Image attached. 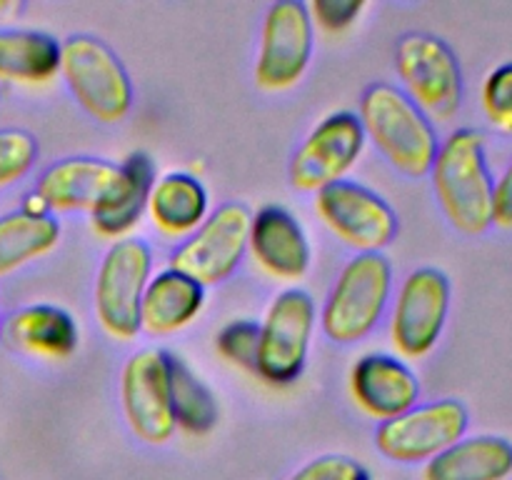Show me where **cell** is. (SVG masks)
<instances>
[{
  "instance_id": "obj_8",
  "label": "cell",
  "mask_w": 512,
  "mask_h": 480,
  "mask_svg": "<svg viewBox=\"0 0 512 480\" xmlns=\"http://www.w3.org/2000/svg\"><path fill=\"white\" fill-rule=\"evenodd\" d=\"M250 210L243 203H225L180 245L168 268L208 288L228 280L248 253Z\"/></svg>"
},
{
  "instance_id": "obj_20",
  "label": "cell",
  "mask_w": 512,
  "mask_h": 480,
  "mask_svg": "<svg viewBox=\"0 0 512 480\" xmlns=\"http://www.w3.org/2000/svg\"><path fill=\"white\" fill-rule=\"evenodd\" d=\"M205 305V288L173 268L150 278L140 305V328L150 335H170L193 323Z\"/></svg>"
},
{
  "instance_id": "obj_1",
  "label": "cell",
  "mask_w": 512,
  "mask_h": 480,
  "mask_svg": "<svg viewBox=\"0 0 512 480\" xmlns=\"http://www.w3.org/2000/svg\"><path fill=\"white\" fill-rule=\"evenodd\" d=\"M433 188L445 218L465 235H480L493 225V175L483 133L460 128L440 143L430 168Z\"/></svg>"
},
{
  "instance_id": "obj_15",
  "label": "cell",
  "mask_w": 512,
  "mask_h": 480,
  "mask_svg": "<svg viewBox=\"0 0 512 480\" xmlns=\"http://www.w3.org/2000/svg\"><path fill=\"white\" fill-rule=\"evenodd\" d=\"M353 400L375 420H393L418 405L420 383L405 360L385 353H368L350 370Z\"/></svg>"
},
{
  "instance_id": "obj_2",
  "label": "cell",
  "mask_w": 512,
  "mask_h": 480,
  "mask_svg": "<svg viewBox=\"0 0 512 480\" xmlns=\"http://www.w3.org/2000/svg\"><path fill=\"white\" fill-rule=\"evenodd\" d=\"M365 140L385 155L395 170L408 178L430 173L440 140L435 125L408 95L388 83H375L360 95L358 108Z\"/></svg>"
},
{
  "instance_id": "obj_18",
  "label": "cell",
  "mask_w": 512,
  "mask_h": 480,
  "mask_svg": "<svg viewBox=\"0 0 512 480\" xmlns=\"http://www.w3.org/2000/svg\"><path fill=\"white\" fill-rule=\"evenodd\" d=\"M5 338L20 353L43 360H65L78 348V323L58 305L35 303L15 310L5 323Z\"/></svg>"
},
{
  "instance_id": "obj_5",
  "label": "cell",
  "mask_w": 512,
  "mask_h": 480,
  "mask_svg": "<svg viewBox=\"0 0 512 480\" xmlns=\"http://www.w3.org/2000/svg\"><path fill=\"white\" fill-rule=\"evenodd\" d=\"M153 273L148 243L133 238L115 240L100 260L95 275V315L115 340H133L140 333V305Z\"/></svg>"
},
{
  "instance_id": "obj_30",
  "label": "cell",
  "mask_w": 512,
  "mask_h": 480,
  "mask_svg": "<svg viewBox=\"0 0 512 480\" xmlns=\"http://www.w3.org/2000/svg\"><path fill=\"white\" fill-rule=\"evenodd\" d=\"M363 0H315L308 5L313 23L323 25L325 30H343L358 20L363 13Z\"/></svg>"
},
{
  "instance_id": "obj_22",
  "label": "cell",
  "mask_w": 512,
  "mask_h": 480,
  "mask_svg": "<svg viewBox=\"0 0 512 480\" xmlns=\"http://www.w3.org/2000/svg\"><path fill=\"white\" fill-rule=\"evenodd\" d=\"M148 210L160 233L168 238H190L210 215L208 190L195 175L168 173L155 180Z\"/></svg>"
},
{
  "instance_id": "obj_24",
  "label": "cell",
  "mask_w": 512,
  "mask_h": 480,
  "mask_svg": "<svg viewBox=\"0 0 512 480\" xmlns=\"http://www.w3.org/2000/svg\"><path fill=\"white\" fill-rule=\"evenodd\" d=\"M58 240L60 223L53 215H30L25 210L0 215V278L48 255Z\"/></svg>"
},
{
  "instance_id": "obj_21",
  "label": "cell",
  "mask_w": 512,
  "mask_h": 480,
  "mask_svg": "<svg viewBox=\"0 0 512 480\" xmlns=\"http://www.w3.org/2000/svg\"><path fill=\"white\" fill-rule=\"evenodd\" d=\"M512 443L500 435L463 438L423 468V480H508Z\"/></svg>"
},
{
  "instance_id": "obj_14",
  "label": "cell",
  "mask_w": 512,
  "mask_h": 480,
  "mask_svg": "<svg viewBox=\"0 0 512 480\" xmlns=\"http://www.w3.org/2000/svg\"><path fill=\"white\" fill-rule=\"evenodd\" d=\"M450 313V280L438 268H418L395 298L390 338L403 358H425L438 345Z\"/></svg>"
},
{
  "instance_id": "obj_10",
  "label": "cell",
  "mask_w": 512,
  "mask_h": 480,
  "mask_svg": "<svg viewBox=\"0 0 512 480\" xmlns=\"http://www.w3.org/2000/svg\"><path fill=\"white\" fill-rule=\"evenodd\" d=\"M120 400L128 428L148 445L173 438V390H170V353L145 348L130 355L120 375Z\"/></svg>"
},
{
  "instance_id": "obj_7",
  "label": "cell",
  "mask_w": 512,
  "mask_h": 480,
  "mask_svg": "<svg viewBox=\"0 0 512 480\" xmlns=\"http://www.w3.org/2000/svg\"><path fill=\"white\" fill-rule=\"evenodd\" d=\"M315 333V300L300 288H288L270 303L260 323L255 375L268 385H290L303 373Z\"/></svg>"
},
{
  "instance_id": "obj_3",
  "label": "cell",
  "mask_w": 512,
  "mask_h": 480,
  "mask_svg": "<svg viewBox=\"0 0 512 480\" xmlns=\"http://www.w3.org/2000/svg\"><path fill=\"white\" fill-rule=\"evenodd\" d=\"M393 293V265L383 253H358L345 263L320 313L323 333L333 343L353 345L380 323Z\"/></svg>"
},
{
  "instance_id": "obj_13",
  "label": "cell",
  "mask_w": 512,
  "mask_h": 480,
  "mask_svg": "<svg viewBox=\"0 0 512 480\" xmlns=\"http://www.w3.org/2000/svg\"><path fill=\"white\" fill-rule=\"evenodd\" d=\"M315 210L358 253H380L398 235V215L388 200L355 180H338L315 193Z\"/></svg>"
},
{
  "instance_id": "obj_26",
  "label": "cell",
  "mask_w": 512,
  "mask_h": 480,
  "mask_svg": "<svg viewBox=\"0 0 512 480\" xmlns=\"http://www.w3.org/2000/svg\"><path fill=\"white\" fill-rule=\"evenodd\" d=\"M38 160V140L25 130H0V190L13 185Z\"/></svg>"
},
{
  "instance_id": "obj_4",
  "label": "cell",
  "mask_w": 512,
  "mask_h": 480,
  "mask_svg": "<svg viewBox=\"0 0 512 480\" xmlns=\"http://www.w3.org/2000/svg\"><path fill=\"white\" fill-rule=\"evenodd\" d=\"M60 75L75 103L93 120L115 125L133 108V83L118 55L93 35H70L63 40Z\"/></svg>"
},
{
  "instance_id": "obj_31",
  "label": "cell",
  "mask_w": 512,
  "mask_h": 480,
  "mask_svg": "<svg viewBox=\"0 0 512 480\" xmlns=\"http://www.w3.org/2000/svg\"><path fill=\"white\" fill-rule=\"evenodd\" d=\"M493 225L512 230V160L493 185Z\"/></svg>"
},
{
  "instance_id": "obj_11",
  "label": "cell",
  "mask_w": 512,
  "mask_h": 480,
  "mask_svg": "<svg viewBox=\"0 0 512 480\" xmlns=\"http://www.w3.org/2000/svg\"><path fill=\"white\" fill-rule=\"evenodd\" d=\"M360 118L350 110H338L320 120L290 160V185L300 193H320L328 185L345 180L365 148Z\"/></svg>"
},
{
  "instance_id": "obj_12",
  "label": "cell",
  "mask_w": 512,
  "mask_h": 480,
  "mask_svg": "<svg viewBox=\"0 0 512 480\" xmlns=\"http://www.w3.org/2000/svg\"><path fill=\"white\" fill-rule=\"evenodd\" d=\"M468 410L460 400L443 398L415 405L408 413L380 423L375 445L395 463H428L465 438Z\"/></svg>"
},
{
  "instance_id": "obj_27",
  "label": "cell",
  "mask_w": 512,
  "mask_h": 480,
  "mask_svg": "<svg viewBox=\"0 0 512 480\" xmlns=\"http://www.w3.org/2000/svg\"><path fill=\"white\" fill-rule=\"evenodd\" d=\"M258 340H260V325L253 320H230L228 325H223L215 338L220 355L225 360H230L238 368H245L248 373H255V365H258Z\"/></svg>"
},
{
  "instance_id": "obj_28",
  "label": "cell",
  "mask_w": 512,
  "mask_h": 480,
  "mask_svg": "<svg viewBox=\"0 0 512 480\" xmlns=\"http://www.w3.org/2000/svg\"><path fill=\"white\" fill-rule=\"evenodd\" d=\"M480 103H483L485 118L495 130L512 133V63L498 65L485 78Z\"/></svg>"
},
{
  "instance_id": "obj_23",
  "label": "cell",
  "mask_w": 512,
  "mask_h": 480,
  "mask_svg": "<svg viewBox=\"0 0 512 480\" xmlns=\"http://www.w3.org/2000/svg\"><path fill=\"white\" fill-rule=\"evenodd\" d=\"M63 43L43 30H0V80L40 85L60 73Z\"/></svg>"
},
{
  "instance_id": "obj_9",
  "label": "cell",
  "mask_w": 512,
  "mask_h": 480,
  "mask_svg": "<svg viewBox=\"0 0 512 480\" xmlns=\"http://www.w3.org/2000/svg\"><path fill=\"white\" fill-rule=\"evenodd\" d=\"M313 38L315 23L308 5L300 0H280L270 5L260 30V50L255 60L258 88L270 93L293 88L313 58Z\"/></svg>"
},
{
  "instance_id": "obj_17",
  "label": "cell",
  "mask_w": 512,
  "mask_h": 480,
  "mask_svg": "<svg viewBox=\"0 0 512 480\" xmlns=\"http://www.w3.org/2000/svg\"><path fill=\"white\" fill-rule=\"evenodd\" d=\"M248 250L260 268L278 280H300L313 260L303 225L280 205H265L250 218Z\"/></svg>"
},
{
  "instance_id": "obj_19",
  "label": "cell",
  "mask_w": 512,
  "mask_h": 480,
  "mask_svg": "<svg viewBox=\"0 0 512 480\" xmlns=\"http://www.w3.org/2000/svg\"><path fill=\"white\" fill-rule=\"evenodd\" d=\"M155 163L145 153H130L120 163V180L98 210L90 213L95 233L103 238H128L148 210L150 193L155 185Z\"/></svg>"
},
{
  "instance_id": "obj_29",
  "label": "cell",
  "mask_w": 512,
  "mask_h": 480,
  "mask_svg": "<svg viewBox=\"0 0 512 480\" xmlns=\"http://www.w3.org/2000/svg\"><path fill=\"white\" fill-rule=\"evenodd\" d=\"M290 480H370V475L360 460L333 453L310 460Z\"/></svg>"
},
{
  "instance_id": "obj_32",
  "label": "cell",
  "mask_w": 512,
  "mask_h": 480,
  "mask_svg": "<svg viewBox=\"0 0 512 480\" xmlns=\"http://www.w3.org/2000/svg\"><path fill=\"white\" fill-rule=\"evenodd\" d=\"M15 8H18V5H15V3H3V0H0V15L10 13V10H15Z\"/></svg>"
},
{
  "instance_id": "obj_6",
  "label": "cell",
  "mask_w": 512,
  "mask_h": 480,
  "mask_svg": "<svg viewBox=\"0 0 512 480\" xmlns=\"http://www.w3.org/2000/svg\"><path fill=\"white\" fill-rule=\"evenodd\" d=\"M403 93L430 120H450L463 105V73L453 48L430 33H408L395 45Z\"/></svg>"
},
{
  "instance_id": "obj_16",
  "label": "cell",
  "mask_w": 512,
  "mask_h": 480,
  "mask_svg": "<svg viewBox=\"0 0 512 480\" xmlns=\"http://www.w3.org/2000/svg\"><path fill=\"white\" fill-rule=\"evenodd\" d=\"M120 180V165L103 158H65L38 178L33 193L48 213L98 210Z\"/></svg>"
},
{
  "instance_id": "obj_25",
  "label": "cell",
  "mask_w": 512,
  "mask_h": 480,
  "mask_svg": "<svg viewBox=\"0 0 512 480\" xmlns=\"http://www.w3.org/2000/svg\"><path fill=\"white\" fill-rule=\"evenodd\" d=\"M170 390H173V418L178 428L195 435L215 428L218 400L208 385L175 355H170Z\"/></svg>"
}]
</instances>
